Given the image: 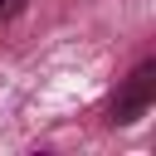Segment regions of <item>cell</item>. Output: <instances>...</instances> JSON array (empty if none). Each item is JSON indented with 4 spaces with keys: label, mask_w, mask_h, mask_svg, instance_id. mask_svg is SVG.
<instances>
[{
    "label": "cell",
    "mask_w": 156,
    "mask_h": 156,
    "mask_svg": "<svg viewBox=\"0 0 156 156\" xmlns=\"http://www.w3.org/2000/svg\"><path fill=\"white\" fill-rule=\"evenodd\" d=\"M151 98H156V63H141V68L127 78V88L117 93V102H112V122H117V127L136 122V117L151 107Z\"/></svg>",
    "instance_id": "cell-1"
},
{
    "label": "cell",
    "mask_w": 156,
    "mask_h": 156,
    "mask_svg": "<svg viewBox=\"0 0 156 156\" xmlns=\"http://www.w3.org/2000/svg\"><path fill=\"white\" fill-rule=\"evenodd\" d=\"M0 10H5V0H0Z\"/></svg>",
    "instance_id": "cell-2"
}]
</instances>
